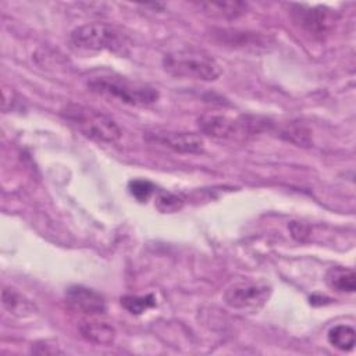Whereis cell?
<instances>
[{"label": "cell", "instance_id": "cell-12", "mask_svg": "<svg viewBox=\"0 0 356 356\" xmlns=\"http://www.w3.org/2000/svg\"><path fill=\"white\" fill-rule=\"evenodd\" d=\"M81 335L97 345H111L115 339V330L111 324L99 320H86L79 325Z\"/></svg>", "mask_w": 356, "mask_h": 356}, {"label": "cell", "instance_id": "cell-3", "mask_svg": "<svg viewBox=\"0 0 356 356\" xmlns=\"http://www.w3.org/2000/svg\"><path fill=\"white\" fill-rule=\"evenodd\" d=\"M61 115L82 135L97 142L114 143L122 135L113 118L88 106L67 104L61 110Z\"/></svg>", "mask_w": 356, "mask_h": 356}, {"label": "cell", "instance_id": "cell-7", "mask_svg": "<svg viewBox=\"0 0 356 356\" xmlns=\"http://www.w3.org/2000/svg\"><path fill=\"white\" fill-rule=\"evenodd\" d=\"M64 296L67 305L74 312H79L86 316H97L106 312V300L95 289L82 285H72L65 291Z\"/></svg>", "mask_w": 356, "mask_h": 356}, {"label": "cell", "instance_id": "cell-4", "mask_svg": "<svg viewBox=\"0 0 356 356\" xmlns=\"http://www.w3.org/2000/svg\"><path fill=\"white\" fill-rule=\"evenodd\" d=\"M88 88L99 95L118 99L129 106H149L159 99V92L145 83L129 81L118 75H99L88 79Z\"/></svg>", "mask_w": 356, "mask_h": 356}, {"label": "cell", "instance_id": "cell-14", "mask_svg": "<svg viewBox=\"0 0 356 356\" xmlns=\"http://www.w3.org/2000/svg\"><path fill=\"white\" fill-rule=\"evenodd\" d=\"M328 342L339 350H352L355 346V330L350 325L339 324L328 331Z\"/></svg>", "mask_w": 356, "mask_h": 356}, {"label": "cell", "instance_id": "cell-10", "mask_svg": "<svg viewBox=\"0 0 356 356\" xmlns=\"http://www.w3.org/2000/svg\"><path fill=\"white\" fill-rule=\"evenodd\" d=\"M1 303L8 313L17 317H31L38 313L36 305L14 288H8V286L3 288Z\"/></svg>", "mask_w": 356, "mask_h": 356}, {"label": "cell", "instance_id": "cell-18", "mask_svg": "<svg viewBox=\"0 0 356 356\" xmlns=\"http://www.w3.org/2000/svg\"><path fill=\"white\" fill-rule=\"evenodd\" d=\"M154 185L147 179H132L128 184L129 193L138 200V202H146L154 192Z\"/></svg>", "mask_w": 356, "mask_h": 356}, {"label": "cell", "instance_id": "cell-16", "mask_svg": "<svg viewBox=\"0 0 356 356\" xmlns=\"http://www.w3.org/2000/svg\"><path fill=\"white\" fill-rule=\"evenodd\" d=\"M281 135L293 143H298L299 146H309L310 145V131L299 124H288L282 131Z\"/></svg>", "mask_w": 356, "mask_h": 356}, {"label": "cell", "instance_id": "cell-6", "mask_svg": "<svg viewBox=\"0 0 356 356\" xmlns=\"http://www.w3.org/2000/svg\"><path fill=\"white\" fill-rule=\"evenodd\" d=\"M293 8H295V11H292L293 21L314 36H323L328 33L338 19V15L335 11L323 6H317V7L293 6Z\"/></svg>", "mask_w": 356, "mask_h": 356}, {"label": "cell", "instance_id": "cell-2", "mask_svg": "<svg viewBox=\"0 0 356 356\" xmlns=\"http://www.w3.org/2000/svg\"><path fill=\"white\" fill-rule=\"evenodd\" d=\"M163 67L167 74L175 78H186L211 82L221 75L220 64L207 53L182 49L164 54Z\"/></svg>", "mask_w": 356, "mask_h": 356}, {"label": "cell", "instance_id": "cell-15", "mask_svg": "<svg viewBox=\"0 0 356 356\" xmlns=\"http://www.w3.org/2000/svg\"><path fill=\"white\" fill-rule=\"evenodd\" d=\"M121 305L122 307L129 312L131 314H142L146 310L152 309L156 306V298L150 293V295H145V296H136V295H125L121 298Z\"/></svg>", "mask_w": 356, "mask_h": 356}, {"label": "cell", "instance_id": "cell-13", "mask_svg": "<svg viewBox=\"0 0 356 356\" xmlns=\"http://www.w3.org/2000/svg\"><path fill=\"white\" fill-rule=\"evenodd\" d=\"M324 280L327 286L337 292L352 293L356 289V275H355V271L349 267H342V266L330 267L325 273Z\"/></svg>", "mask_w": 356, "mask_h": 356}, {"label": "cell", "instance_id": "cell-11", "mask_svg": "<svg viewBox=\"0 0 356 356\" xmlns=\"http://www.w3.org/2000/svg\"><path fill=\"white\" fill-rule=\"evenodd\" d=\"M196 6L206 15L224 19H235L248 10V4L243 1H200Z\"/></svg>", "mask_w": 356, "mask_h": 356}, {"label": "cell", "instance_id": "cell-17", "mask_svg": "<svg viewBox=\"0 0 356 356\" xmlns=\"http://www.w3.org/2000/svg\"><path fill=\"white\" fill-rule=\"evenodd\" d=\"M154 204L161 213H174V211H178L184 206V199L181 196L170 193V192H161L156 197Z\"/></svg>", "mask_w": 356, "mask_h": 356}, {"label": "cell", "instance_id": "cell-1", "mask_svg": "<svg viewBox=\"0 0 356 356\" xmlns=\"http://www.w3.org/2000/svg\"><path fill=\"white\" fill-rule=\"evenodd\" d=\"M70 42L78 50H107L120 56L128 54L131 44L125 32L106 22H89L75 28L70 35Z\"/></svg>", "mask_w": 356, "mask_h": 356}, {"label": "cell", "instance_id": "cell-9", "mask_svg": "<svg viewBox=\"0 0 356 356\" xmlns=\"http://www.w3.org/2000/svg\"><path fill=\"white\" fill-rule=\"evenodd\" d=\"M200 131L213 138H231L245 128V122H239L222 114L204 113L197 118Z\"/></svg>", "mask_w": 356, "mask_h": 356}, {"label": "cell", "instance_id": "cell-5", "mask_svg": "<svg viewBox=\"0 0 356 356\" xmlns=\"http://www.w3.org/2000/svg\"><path fill=\"white\" fill-rule=\"evenodd\" d=\"M271 291V286L264 281L242 280L231 284L225 289L222 299L225 305L232 309L256 312L267 303Z\"/></svg>", "mask_w": 356, "mask_h": 356}, {"label": "cell", "instance_id": "cell-8", "mask_svg": "<svg viewBox=\"0 0 356 356\" xmlns=\"http://www.w3.org/2000/svg\"><path fill=\"white\" fill-rule=\"evenodd\" d=\"M146 139L160 143L177 153H199L203 150V138L193 132H171L157 131L147 132Z\"/></svg>", "mask_w": 356, "mask_h": 356}]
</instances>
